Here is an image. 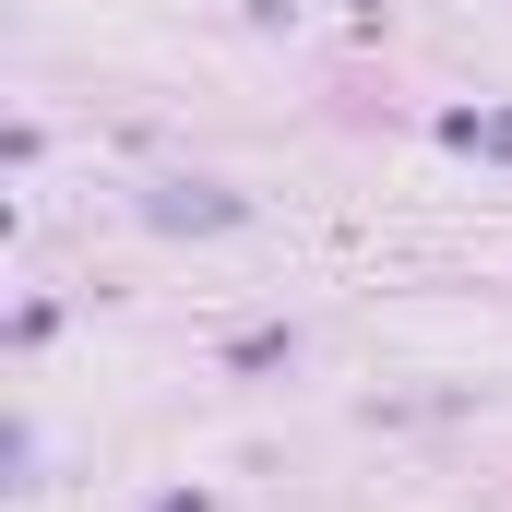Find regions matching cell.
Returning <instances> with one entry per match:
<instances>
[{"mask_svg": "<svg viewBox=\"0 0 512 512\" xmlns=\"http://www.w3.org/2000/svg\"><path fill=\"white\" fill-rule=\"evenodd\" d=\"M453 143H489V155H512V120H453Z\"/></svg>", "mask_w": 512, "mask_h": 512, "instance_id": "2", "label": "cell"}, {"mask_svg": "<svg viewBox=\"0 0 512 512\" xmlns=\"http://www.w3.org/2000/svg\"><path fill=\"white\" fill-rule=\"evenodd\" d=\"M143 215H155V227H239V203H227V191H155Z\"/></svg>", "mask_w": 512, "mask_h": 512, "instance_id": "1", "label": "cell"}]
</instances>
